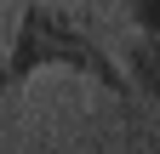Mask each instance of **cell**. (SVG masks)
Masks as SVG:
<instances>
[{
	"mask_svg": "<svg viewBox=\"0 0 160 154\" xmlns=\"http://www.w3.org/2000/svg\"><path fill=\"white\" fill-rule=\"evenodd\" d=\"M63 69L80 74V80L114 91V97H132V80L120 69V57L92 34V23L80 17L69 0H23L12 29V46L0 57V91H23L34 74Z\"/></svg>",
	"mask_w": 160,
	"mask_h": 154,
	"instance_id": "obj_1",
	"label": "cell"
},
{
	"mask_svg": "<svg viewBox=\"0 0 160 154\" xmlns=\"http://www.w3.org/2000/svg\"><path fill=\"white\" fill-rule=\"evenodd\" d=\"M120 69H126L132 91H143V97H154V103H160V34H143V29H137Z\"/></svg>",
	"mask_w": 160,
	"mask_h": 154,
	"instance_id": "obj_2",
	"label": "cell"
},
{
	"mask_svg": "<svg viewBox=\"0 0 160 154\" xmlns=\"http://www.w3.org/2000/svg\"><path fill=\"white\" fill-rule=\"evenodd\" d=\"M126 17H132V29L160 34V0H126Z\"/></svg>",
	"mask_w": 160,
	"mask_h": 154,
	"instance_id": "obj_3",
	"label": "cell"
}]
</instances>
